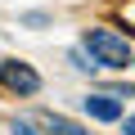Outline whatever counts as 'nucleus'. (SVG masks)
Returning a JSON list of instances; mask_svg holds the SVG:
<instances>
[{
    "label": "nucleus",
    "instance_id": "nucleus-6",
    "mask_svg": "<svg viewBox=\"0 0 135 135\" xmlns=\"http://www.w3.org/2000/svg\"><path fill=\"white\" fill-rule=\"evenodd\" d=\"M122 135H135V117H126V126H122Z\"/></svg>",
    "mask_w": 135,
    "mask_h": 135
},
{
    "label": "nucleus",
    "instance_id": "nucleus-5",
    "mask_svg": "<svg viewBox=\"0 0 135 135\" xmlns=\"http://www.w3.org/2000/svg\"><path fill=\"white\" fill-rule=\"evenodd\" d=\"M14 135H36V131H32L27 122H14Z\"/></svg>",
    "mask_w": 135,
    "mask_h": 135
},
{
    "label": "nucleus",
    "instance_id": "nucleus-1",
    "mask_svg": "<svg viewBox=\"0 0 135 135\" xmlns=\"http://www.w3.org/2000/svg\"><path fill=\"white\" fill-rule=\"evenodd\" d=\"M81 45H86V54H90L99 68H135V45H131L126 36L108 32V27H90V32L81 36Z\"/></svg>",
    "mask_w": 135,
    "mask_h": 135
},
{
    "label": "nucleus",
    "instance_id": "nucleus-3",
    "mask_svg": "<svg viewBox=\"0 0 135 135\" xmlns=\"http://www.w3.org/2000/svg\"><path fill=\"white\" fill-rule=\"evenodd\" d=\"M81 108H86L95 122H122V99H117V95H86Z\"/></svg>",
    "mask_w": 135,
    "mask_h": 135
},
{
    "label": "nucleus",
    "instance_id": "nucleus-4",
    "mask_svg": "<svg viewBox=\"0 0 135 135\" xmlns=\"http://www.w3.org/2000/svg\"><path fill=\"white\" fill-rule=\"evenodd\" d=\"M41 126L54 131V135H86L77 122H68V117H59V113H41Z\"/></svg>",
    "mask_w": 135,
    "mask_h": 135
},
{
    "label": "nucleus",
    "instance_id": "nucleus-2",
    "mask_svg": "<svg viewBox=\"0 0 135 135\" xmlns=\"http://www.w3.org/2000/svg\"><path fill=\"white\" fill-rule=\"evenodd\" d=\"M0 86H5V90H14V95H36V90H41V77L32 72L27 63L5 59V63H0Z\"/></svg>",
    "mask_w": 135,
    "mask_h": 135
}]
</instances>
